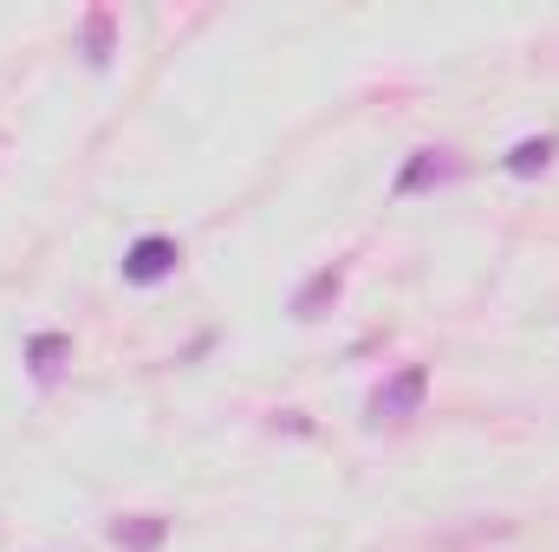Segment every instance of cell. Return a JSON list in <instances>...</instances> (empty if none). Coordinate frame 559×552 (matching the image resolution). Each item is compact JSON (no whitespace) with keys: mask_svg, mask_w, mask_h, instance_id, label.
Instances as JSON below:
<instances>
[{"mask_svg":"<svg viewBox=\"0 0 559 552\" xmlns=\"http://www.w3.org/2000/svg\"><path fill=\"white\" fill-rule=\"evenodd\" d=\"M111 39H118V20L111 13H85V59L92 65H111Z\"/></svg>","mask_w":559,"mask_h":552,"instance_id":"8","label":"cell"},{"mask_svg":"<svg viewBox=\"0 0 559 552\" xmlns=\"http://www.w3.org/2000/svg\"><path fill=\"white\" fill-rule=\"evenodd\" d=\"M163 540H169L163 514H124V520H111V547L118 552H156Z\"/></svg>","mask_w":559,"mask_h":552,"instance_id":"3","label":"cell"},{"mask_svg":"<svg viewBox=\"0 0 559 552\" xmlns=\"http://www.w3.org/2000/svg\"><path fill=\"white\" fill-rule=\"evenodd\" d=\"M338 292H345V267H319V274H306L299 279V292H293V319H319Z\"/></svg>","mask_w":559,"mask_h":552,"instance_id":"4","label":"cell"},{"mask_svg":"<svg viewBox=\"0 0 559 552\" xmlns=\"http://www.w3.org/2000/svg\"><path fill=\"white\" fill-rule=\"evenodd\" d=\"M554 149H559V137H521L501 156V169H508V176H540V169L554 163Z\"/></svg>","mask_w":559,"mask_h":552,"instance_id":"7","label":"cell"},{"mask_svg":"<svg viewBox=\"0 0 559 552\" xmlns=\"http://www.w3.org/2000/svg\"><path fill=\"white\" fill-rule=\"evenodd\" d=\"M176 261H182V248L169 235H143V241H131V254H124V279L131 286H156V279L176 274Z\"/></svg>","mask_w":559,"mask_h":552,"instance_id":"2","label":"cell"},{"mask_svg":"<svg viewBox=\"0 0 559 552\" xmlns=\"http://www.w3.org/2000/svg\"><path fill=\"white\" fill-rule=\"evenodd\" d=\"M423 397H429V371L423 364H404V371H391L371 397H365V422H411L423 410Z\"/></svg>","mask_w":559,"mask_h":552,"instance_id":"1","label":"cell"},{"mask_svg":"<svg viewBox=\"0 0 559 552\" xmlns=\"http://www.w3.org/2000/svg\"><path fill=\"white\" fill-rule=\"evenodd\" d=\"M26 364H33L39 384H52V377L72 364V338H66V332H33V338H26Z\"/></svg>","mask_w":559,"mask_h":552,"instance_id":"5","label":"cell"},{"mask_svg":"<svg viewBox=\"0 0 559 552\" xmlns=\"http://www.w3.org/2000/svg\"><path fill=\"white\" fill-rule=\"evenodd\" d=\"M455 163H449V149H417L404 169H397V195H417V189H429V182H442Z\"/></svg>","mask_w":559,"mask_h":552,"instance_id":"6","label":"cell"}]
</instances>
